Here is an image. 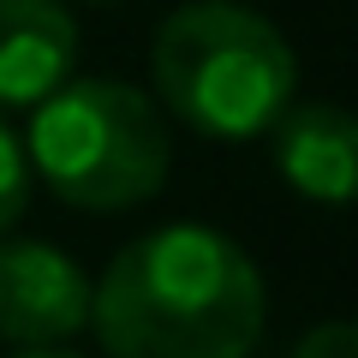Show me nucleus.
Returning <instances> with one entry per match:
<instances>
[{
    "label": "nucleus",
    "mask_w": 358,
    "mask_h": 358,
    "mask_svg": "<svg viewBox=\"0 0 358 358\" xmlns=\"http://www.w3.org/2000/svg\"><path fill=\"white\" fill-rule=\"evenodd\" d=\"M30 162L78 209H131L167 179V126L131 84L66 78L30 108Z\"/></svg>",
    "instance_id": "3"
},
{
    "label": "nucleus",
    "mask_w": 358,
    "mask_h": 358,
    "mask_svg": "<svg viewBox=\"0 0 358 358\" xmlns=\"http://www.w3.org/2000/svg\"><path fill=\"white\" fill-rule=\"evenodd\" d=\"M90 322V281L42 239H0V341L60 346Z\"/></svg>",
    "instance_id": "4"
},
{
    "label": "nucleus",
    "mask_w": 358,
    "mask_h": 358,
    "mask_svg": "<svg viewBox=\"0 0 358 358\" xmlns=\"http://www.w3.org/2000/svg\"><path fill=\"white\" fill-rule=\"evenodd\" d=\"M150 72L162 102L203 138H257L287 114L299 84L281 30L245 6H185L155 30Z\"/></svg>",
    "instance_id": "2"
},
{
    "label": "nucleus",
    "mask_w": 358,
    "mask_h": 358,
    "mask_svg": "<svg viewBox=\"0 0 358 358\" xmlns=\"http://www.w3.org/2000/svg\"><path fill=\"white\" fill-rule=\"evenodd\" d=\"M90 6H108V0H90Z\"/></svg>",
    "instance_id": "10"
},
{
    "label": "nucleus",
    "mask_w": 358,
    "mask_h": 358,
    "mask_svg": "<svg viewBox=\"0 0 358 358\" xmlns=\"http://www.w3.org/2000/svg\"><path fill=\"white\" fill-rule=\"evenodd\" d=\"M90 322L108 358H251L263 341V275L209 227L131 239L90 287Z\"/></svg>",
    "instance_id": "1"
},
{
    "label": "nucleus",
    "mask_w": 358,
    "mask_h": 358,
    "mask_svg": "<svg viewBox=\"0 0 358 358\" xmlns=\"http://www.w3.org/2000/svg\"><path fill=\"white\" fill-rule=\"evenodd\" d=\"M78 24L60 0H0V108H36L72 78Z\"/></svg>",
    "instance_id": "5"
},
{
    "label": "nucleus",
    "mask_w": 358,
    "mask_h": 358,
    "mask_svg": "<svg viewBox=\"0 0 358 358\" xmlns=\"http://www.w3.org/2000/svg\"><path fill=\"white\" fill-rule=\"evenodd\" d=\"M24 197H30V167H24L18 138L6 131V120H0V239H6L13 221L24 215Z\"/></svg>",
    "instance_id": "7"
},
{
    "label": "nucleus",
    "mask_w": 358,
    "mask_h": 358,
    "mask_svg": "<svg viewBox=\"0 0 358 358\" xmlns=\"http://www.w3.org/2000/svg\"><path fill=\"white\" fill-rule=\"evenodd\" d=\"M352 150H358V126L334 102H310L299 114H287L281 138H275L281 173L317 203H346L352 197Z\"/></svg>",
    "instance_id": "6"
},
{
    "label": "nucleus",
    "mask_w": 358,
    "mask_h": 358,
    "mask_svg": "<svg viewBox=\"0 0 358 358\" xmlns=\"http://www.w3.org/2000/svg\"><path fill=\"white\" fill-rule=\"evenodd\" d=\"M293 358H358L352 322H322V329H310L305 341L293 346Z\"/></svg>",
    "instance_id": "8"
},
{
    "label": "nucleus",
    "mask_w": 358,
    "mask_h": 358,
    "mask_svg": "<svg viewBox=\"0 0 358 358\" xmlns=\"http://www.w3.org/2000/svg\"><path fill=\"white\" fill-rule=\"evenodd\" d=\"M13 358H78V352H66V346H18Z\"/></svg>",
    "instance_id": "9"
}]
</instances>
